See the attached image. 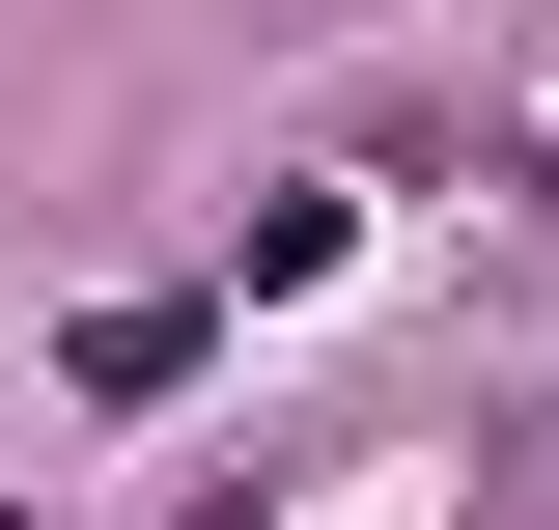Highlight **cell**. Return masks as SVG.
I'll list each match as a JSON object with an SVG mask.
<instances>
[{
    "label": "cell",
    "mask_w": 559,
    "mask_h": 530,
    "mask_svg": "<svg viewBox=\"0 0 559 530\" xmlns=\"http://www.w3.org/2000/svg\"><path fill=\"white\" fill-rule=\"evenodd\" d=\"M57 392H112V419H140V392H197V308H168V279H112V308L57 335Z\"/></svg>",
    "instance_id": "6da1fadb"
}]
</instances>
